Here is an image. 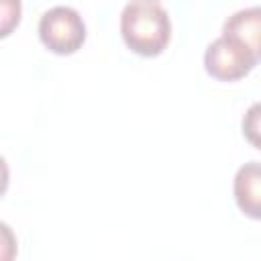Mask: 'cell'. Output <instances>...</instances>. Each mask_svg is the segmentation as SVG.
<instances>
[{
  "label": "cell",
  "instance_id": "obj_5",
  "mask_svg": "<svg viewBox=\"0 0 261 261\" xmlns=\"http://www.w3.org/2000/svg\"><path fill=\"white\" fill-rule=\"evenodd\" d=\"M222 35L243 41L255 53L257 61H261V6H247L232 12L222 24Z\"/></svg>",
  "mask_w": 261,
  "mask_h": 261
},
{
  "label": "cell",
  "instance_id": "obj_4",
  "mask_svg": "<svg viewBox=\"0 0 261 261\" xmlns=\"http://www.w3.org/2000/svg\"><path fill=\"white\" fill-rule=\"evenodd\" d=\"M234 202L249 218L261 220V163L249 161L241 165L232 181Z\"/></svg>",
  "mask_w": 261,
  "mask_h": 261
},
{
  "label": "cell",
  "instance_id": "obj_3",
  "mask_svg": "<svg viewBox=\"0 0 261 261\" xmlns=\"http://www.w3.org/2000/svg\"><path fill=\"white\" fill-rule=\"evenodd\" d=\"M255 53L237 37L220 35L204 51V69L218 82H237L257 65Z\"/></svg>",
  "mask_w": 261,
  "mask_h": 261
},
{
  "label": "cell",
  "instance_id": "obj_2",
  "mask_svg": "<svg viewBox=\"0 0 261 261\" xmlns=\"http://www.w3.org/2000/svg\"><path fill=\"white\" fill-rule=\"evenodd\" d=\"M39 39L49 51L57 55H71L82 49L86 41L84 18L71 6H53L45 10L39 20Z\"/></svg>",
  "mask_w": 261,
  "mask_h": 261
},
{
  "label": "cell",
  "instance_id": "obj_1",
  "mask_svg": "<svg viewBox=\"0 0 261 261\" xmlns=\"http://www.w3.org/2000/svg\"><path fill=\"white\" fill-rule=\"evenodd\" d=\"M120 35L133 53L141 57H155L169 43V14L157 0L128 2L120 14Z\"/></svg>",
  "mask_w": 261,
  "mask_h": 261
},
{
  "label": "cell",
  "instance_id": "obj_6",
  "mask_svg": "<svg viewBox=\"0 0 261 261\" xmlns=\"http://www.w3.org/2000/svg\"><path fill=\"white\" fill-rule=\"evenodd\" d=\"M241 128H243V135L245 139L261 151V100L259 102H253L247 112L243 114V120H241Z\"/></svg>",
  "mask_w": 261,
  "mask_h": 261
},
{
  "label": "cell",
  "instance_id": "obj_7",
  "mask_svg": "<svg viewBox=\"0 0 261 261\" xmlns=\"http://www.w3.org/2000/svg\"><path fill=\"white\" fill-rule=\"evenodd\" d=\"M2 37H6V35H10V31H12V27L14 24H18V20H20V4L18 2H4L2 4Z\"/></svg>",
  "mask_w": 261,
  "mask_h": 261
}]
</instances>
